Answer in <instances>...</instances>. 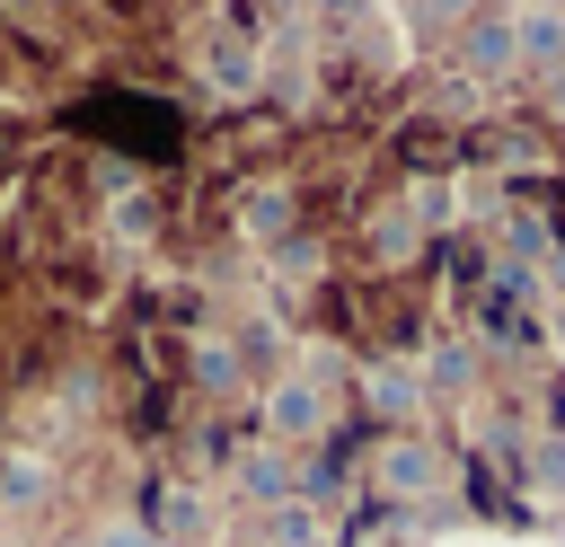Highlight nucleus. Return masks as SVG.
Listing matches in <instances>:
<instances>
[{"instance_id": "nucleus-1", "label": "nucleus", "mask_w": 565, "mask_h": 547, "mask_svg": "<svg viewBox=\"0 0 565 547\" xmlns=\"http://www.w3.org/2000/svg\"><path fill=\"white\" fill-rule=\"evenodd\" d=\"M459 62L477 79H521V35H512V9H477L459 26Z\"/></svg>"}, {"instance_id": "nucleus-2", "label": "nucleus", "mask_w": 565, "mask_h": 547, "mask_svg": "<svg viewBox=\"0 0 565 547\" xmlns=\"http://www.w3.org/2000/svg\"><path fill=\"white\" fill-rule=\"evenodd\" d=\"M512 35H521V71H556L565 62V9H512Z\"/></svg>"}, {"instance_id": "nucleus-3", "label": "nucleus", "mask_w": 565, "mask_h": 547, "mask_svg": "<svg viewBox=\"0 0 565 547\" xmlns=\"http://www.w3.org/2000/svg\"><path fill=\"white\" fill-rule=\"evenodd\" d=\"M433 476H441V459H433V441H415V432H397V441L380 450V485H388V494H424Z\"/></svg>"}, {"instance_id": "nucleus-4", "label": "nucleus", "mask_w": 565, "mask_h": 547, "mask_svg": "<svg viewBox=\"0 0 565 547\" xmlns=\"http://www.w3.org/2000/svg\"><path fill=\"white\" fill-rule=\"evenodd\" d=\"M318 423H327V397H318L309 379H282V388H274V432L300 441V432H318Z\"/></svg>"}, {"instance_id": "nucleus-5", "label": "nucleus", "mask_w": 565, "mask_h": 547, "mask_svg": "<svg viewBox=\"0 0 565 547\" xmlns=\"http://www.w3.org/2000/svg\"><path fill=\"white\" fill-rule=\"evenodd\" d=\"M247 229H256V238H282V229H291V194H282V185L247 194Z\"/></svg>"}, {"instance_id": "nucleus-6", "label": "nucleus", "mask_w": 565, "mask_h": 547, "mask_svg": "<svg viewBox=\"0 0 565 547\" xmlns=\"http://www.w3.org/2000/svg\"><path fill=\"white\" fill-rule=\"evenodd\" d=\"M203 71H212L221 88H247V79H256V62H247V44H230V35H221V44L203 53Z\"/></svg>"}, {"instance_id": "nucleus-7", "label": "nucleus", "mask_w": 565, "mask_h": 547, "mask_svg": "<svg viewBox=\"0 0 565 547\" xmlns=\"http://www.w3.org/2000/svg\"><path fill=\"white\" fill-rule=\"evenodd\" d=\"M477 9H486V0H415V26H433V35H441V26H468Z\"/></svg>"}, {"instance_id": "nucleus-8", "label": "nucleus", "mask_w": 565, "mask_h": 547, "mask_svg": "<svg viewBox=\"0 0 565 547\" xmlns=\"http://www.w3.org/2000/svg\"><path fill=\"white\" fill-rule=\"evenodd\" d=\"M194 371H203V388H230V379H238V362H230V344H203V362H194Z\"/></svg>"}, {"instance_id": "nucleus-9", "label": "nucleus", "mask_w": 565, "mask_h": 547, "mask_svg": "<svg viewBox=\"0 0 565 547\" xmlns=\"http://www.w3.org/2000/svg\"><path fill=\"white\" fill-rule=\"evenodd\" d=\"M106 547H168L159 529H141V521H124V529H106Z\"/></svg>"}, {"instance_id": "nucleus-10", "label": "nucleus", "mask_w": 565, "mask_h": 547, "mask_svg": "<svg viewBox=\"0 0 565 547\" xmlns=\"http://www.w3.org/2000/svg\"><path fill=\"white\" fill-rule=\"evenodd\" d=\"M309 9H327V18H362L371 0H309Z\"/></svg>"}, {"instance_id": "nucleus-11", "label": "nucleus", "mask_w": 565, "mask_h": 547, "mask_svg": "<svg viewBox=\"0 0 565 547\" xmlns=\"http://www.w3.org/2000/svg\"><path fill=\"white\" fill-rule=\"evenodd\" d=\"M9 9H35V0H9Z\"/></svg>"}]
</instances>
